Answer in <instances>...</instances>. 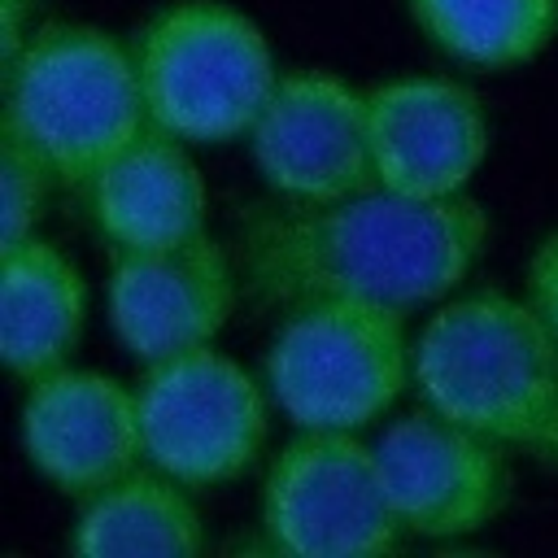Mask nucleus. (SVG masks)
<instances>
[{"label":"nucleus","instance_id":"obj_1","mask_svg":"<svg viewBox=\"0 0 558 558\" xmlns=\"http://www.w3.org/2000/svg\"><path fill=\"white\" fill-rule=\"evenodd\" d=\"M488 240L480 201L366 187L327 205L257 209L244 222L248 283L283 305L344 296L418 310L449 296Z\"/></svg>","mask_w":558,"mask_h":558},{"label":"nucleus","instance_id":"obj_2","mask_svg":"<svg viewBox=\"0 0 558 558\" xmlns=\"http://www.w3.org/2000/svg\"><path fill=\"white\" fill-rule=\"evenodd\" d=\"M410 384L449 423L558 462V340L532 301L475 292L440 305L414 340Z\"/></svg>","mask_w":558,"mask_h":558},{"label":"nucleus","instance_id":"obj_3","mask_svg":"<svg viewBox=\"0 0 558 558\" xmlns=\"http://www.w3.org/2000/svg\"><path fill=\"white\" fill-rule=\"evenodd\" d=\"M4 126H13L61 183L87 179L144 126L135 48L92 22H44L4 61Z\"/></svg>","mask_w":558,"mask_h":558},{"label":"nucleus","instance_id":"obj_4","mask_svg":"<svg viewBox=\"0 0 558 558\" xmlns=\"http://www.w3.org/2000/svg\"><path fill=\"white\" fill-rule=\"evenodd\" d=\"M131 48L148 122L187 144L248 135L279 83L262 26L227 0H174Z\"/></svg>","mask_w":558,"mask_h":558},{"label":"nucleus","instance_id":"obj_5","mask_svg":"<svg viewBox=\"0 0 558 558\" xmlns=\"http://www.w3.org/2000/svg\"><path fill=\"white\" fill-rule=\"evenodd\" d=\"M405 310L318 296L296 301L266 349V388L296 427L362 432L410 384Z\"/></svg>","mask_w":558,"mask_h":558},{"label":"nucleus","instance_id":"obj_6","mask_svg":"<svg viewBox=\"0 0 558 558\" xmlns=\"http://www.w3.org/2000/svg\"><path fill=\"white\" fill-rule=\"evenodd\" d=\"M266 545L296 558H371L405 532L392 514L375 445L357 432L301 427L270 462L262 488Z\"/></svg>","mask_w":558,"mask_h":558},{"label":"nucleus","instance_id":"obj_7","mask_svg":"<svg viewBox=\"0 0 558 558\" xmlns=\"http://www.w3.org/2000/svg\"><path fill=\"white\" fill-rule=\"evenodd\" d=\"M135 405L148 466L187 488L244 475L266 440L262 384L214 344L144 366Z\"/></svg>","mask_w":558,"mask_h":558},{"label":"nucleus","instance_id":"obj_8","mask_svg":"<svg viewBox=\"0 0 558 558\" xmlns=\"http://www.w3.org/2000/svg\"><path fill=\"white\" fill-rule=\"evenodd\" d=\"M248 148L270 192L292 205H327L375 187L366 92L331 70L279 74L248 131Z\"/></svg>","mask_w":558,"mask_h":558},{"label":"nucleus","instance_id":"obj_9","mask_svg":"<svg viewBox=\"0 0 558 558\" xmlns=\"http://www.w3.org/2000/svg\"><path fill=\"white\" fill-rule=\"evenodd\" d=\"M375 458L405 536L458 541L488 527L510 501L506 449L427 405L388 423Z\"/></svg>","mask_w":558,"mask_h":558},{"label":"nucleus","instance_id":"obj_10","mask_svg":"<svg viewBox=\"0 0 558 558\" xmlns=\"http://www.w3.org/2000/svg\"><path fill=\"white\" fill-rule=\"evenodd\" d=\"M235 310V270L205 231L161 248H109V327L153 366L214 344Z\"/></svg>","mask_w":558,"mask_h":558},{"label":"nucleus","instance_id":"obj_11","mask_svg":"<svg viewBox=\"0 0 558 558\" xmlns=\"http://www.w3.org/2000/svg\"><path fill=\"white\" fill-rule=\"evenodd\" d=\"M26 462L65 497H92L144 453L135 388L100 371L57 366L26 379L22 397Z\"/></svg>","mask_w":558,"mask_h":558},{"label":"nucleus","instance_id":"obj_12","mask_svg":"<svg viewBox=\"0 0 558 558\" xmlns=\"http://www.w3.org/2000/svg\"><path fill=\"white\" fill-rule=\"evenodd\" d=\"M375 183L410 196H458L488 153V118L453 78H388L366 92Z\"/></svg>","mask_w":558,"mask_h":558},{"label":"nucleus","instance_id":"obj_13","mask_svg":"<svg viewBox=\"0 0 558 558\" xmlns=\"http://www.w3.org/2000/svg\"><path fill=\"white\" fill-rule=\"evenodd\" d=\"M78 192L109 248H161L205 231V183L187 140L153 122Z\"/></svg>","mask_w":558,"mask_h":558},{"label":"nucleus","instance_id":"obj_14","mask_svg":"<svg viewBox=\"0 0 558 558\" xmlns=\"http://www.w3.org/2000/svg\"><path fill=\"white\" fill-rule=\"evenodd\" d=\"M87 288L78 266L48 240L0 248V357L17 379L65 366L83 336Z\"/></svg>","mask_w":558,"mask_h":558},{"label":"nucleus","instance_id":"obj_15","mask_svg":"<svg viewBox=\"0 0 558 558\" xmlns=\"http://www.w3.org/2000/svg\"><path fill=\"white\" fill-rule=\"evenodd\" d=\"M70 549L83 558L113 554H201L205 527L187 497V484L166 471H126L100 493L83 497L70 532Z\"/></svg>","mask_w":558,"mask_h":558},{"label":"nucleus","instance_id":"obj_16","mask_svg":"<svg viewBox=\"0 0 558 558\" xmlns=\"http://www.w3.org/2000/svg\"><path fill=\"white\" fill-rule=\"evenodd\" d=\"M414 26L453 61L510 70L558 39V0H405Z\"/></svg>","mask_w":558,"mask_h":558},{"label":"nucleus","instance_id":"obj_17","mask_svg":"<svg viewBox=\"0 0 558 558\" xmlns=\"http://www.w3.org/2000/svg\"><path fill=\"white\" fill-rule=\"evenodd\" d=\"M52 179V166L13 126L0 122V248L35 235Z\"/></svg>","mask_w":558,"mask_h":558},{"label":"nucleus","instance_id":"obj_18","mask_svg":"<svg viewBox=\"0 0 558 558\" xmlns=\"http://www.w3.org/2000/svg\"><path fill=\"white\" fill-rule=\"evenodd\" d=\"M523 283H527L532 310L545 318L549 336L558 340V231H549V235L536 240V248L527 257V279Z\"/></svg>","mask_w":558,"mask_h":558}]
</instances>
